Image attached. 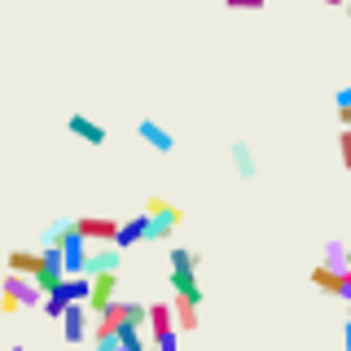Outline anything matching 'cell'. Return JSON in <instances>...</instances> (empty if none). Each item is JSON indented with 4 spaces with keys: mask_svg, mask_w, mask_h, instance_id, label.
<instances>
[{
    "mask_svg": "<svg viewBox=\"0 0 351 351\" xmlns=\"http://www.w3.org/2000/svg\"><path fill=\"white\" fill-rule=\"evenodd\" d=\"M119 263H123V250L119 246H93L84 277H110V272H119Z\"/></svg>",
    "mask_w": 351,
    "mask_h": 351,
    "instance_id": "52a82bcc",
    "label": "cell"
},
{
    "mask_svg": "<svg viewBox=\"0 0 351 351\" xmlns=\"http://www.w3.org/2000/svg\"><path fill=\"white\" fill-rule=\"evenodd\" d=\"M88 316H93V312H88V303H71V307H66V316H62V338H66V343H84V338H93V321H88Z\"/></svg>",
    "mask_w": 351,
    "mask_h": 351,
    "instance_id": "5b68a950",
    "label": "cell"
},
{
    "mask_svg": "<svg viewBox=\"0 0 351 351\" xmlns=\"http://www.w3.org/2000/svg\"><path fill=\"white\" fill-rule=\"evenodd\" d=\"M312 285H316L321 294H334V299H343L347 272H334V268H325V263H316V268H312Z\"/></svg>",
    "mask_w": 351,
    "mask_h": 351,
    "instance_id": "4fadbf2b",
    "label": "cell"
},
{
    "mask_svg": "<svg viewBox=\"0 0 351 351\" xmlns=\"http://www.w3.org/2000/svg\"><path fill=\"white\" fill-rule=\"evenodd\" d=\"M347 18H351V0H347Z\"/></svg>",
    "mask_w": 351,
    "mask_h": 351,
    "instance_id": "4316f807",
    "label": "cell"
},
{
    "mask_svg": "<svg viewBox=\"0 0 351 351\" xmlns=\"http://www.w3.org/2000/svg\"><path fill=\"white\" fill-rule=\"evenodd\" d=\"M224 5H228V0H224Z\"/></svg>",
    "mask_w": 351,
    "mask_h": 351,
    "instance_id": "f546056e",
    "label": "cell"
},
{
    "mask_svg": "<svg viewBox=\"0 0 351 351\" xmlns=\"http://www.w3.org/2000/svg\"><path fill=\"white\" fill-rule=\"evenodd\" d=\"M334 106H338V110H351V84H347V88H338V97H334Z\"/></svg>",
    "mask_w": 351,
    "mask_h": 351,
    "instance_id": "7402d4cb",
    "label": "cell"
},
{
    "mask_svg": "<svg viewBox=\"0 0 351 351\" xmlns=\"http://www.w3.org/2000/svg\"><path fill=\"white\" fill-rule=\"evenodd\" d=\"M171 312H176V329H184V334H193V329L202 325L197 303H189V299H171Z\"/></svg>",
    "mask_w": 351,
    "mask_h": 351,
    "instance_id": "e0dca14e",
    "label": "cell"
},
{
    "mask_svg": "<svg viewBox=\"0 0 351 351\" xmlns=\"http://www.w3.org/2000/svg\"><path fill=\"white\" fill-rule=\"evenodd\" d=\"M119 219H101V215H80V237L88 246H114L119 241Z\"/></svg>",
    "mask_w": 351,
    "mask_h": 351,
    "instance_id": "277c9868",
    "label": "cell"
},
{
    "mask_svg": "<svg viewBox=\"0 0 351 351\" xmlns=\"http://www.w3.org/2000/svg\"><path fill=\"white\" fill-rule=\"evenodd\" d=\"M347 321H351V316H347Z\"/></svg>",
    "mask_w": 351,
    "mask_h": 351,
    "instance_id": "f1b7e54d",
    "label": "cell"
},
{
    "mask_svg": "<svg viewBox=\"0 0 351 351\" xmlns=\"http://www.w3.org/2000/svg\"><path fill=\"white\" fill-rule=\"evenodd\" d=\"M88 294H93V277H66L49 299H58V303L71 307V303H88Z\"/></svg>",
    "mask_w": 351,
    "mask_h": 351,
    "instance_id": "8fae6325",
    "label": "cell"
},
{
    "mask_svg": "<svg viewBox=\"0 0 351 351\" xmlns=\"http://www.w3.org/2000/svg\"><path fill=\"white\" fill-rule=\"evenodd\" d=\"M154 347V338L141 334V325H123L119 329V351H149Z\"/></svg>",
    "mask_w": 351,
    "mask_h": 351,
    "instance_id": "ac0fdd59",
    "label": "cell"
},
{
    "mask_svg": "<svg viewBox=\"0 0 351 351\" xmlns=\"http://www.w3.org/2000/svg\"><path fill=\"white\" fill-rule=\"evenodd\" d=\"M343 351H351V321L343 325Z\"/></svg>",
    "mask_w": 351,
    "mask_h": 351,
    "instance_id": "cb8c5ba5",
    "label": "cell"
},
{
    "mask_svg": "<svg viewBox=\"0 0 351 351\" xmlns=\"http://www.w3.org/2000/svg\"><path fill=\"white\" fill-rule=\"evenodd\" d=\"M114 290H119V272H110V277H93V294H88V312L101 316L110 303H114Z\"/></svg>",
    "mask_w": 351,
    "mask_h": 351,
    "instance_id": "30bf717a",
    "label": "cell"
},
{
    "mask_svg": "<svg viewBox=\"0 0 351 351\" xmlns=\"http://www.w3.org/2000/svg\"><path fill=\"white\" fill-rule=\"evenodd\" d=\"M18 307H44V290L31 277L5 272V285H0V312H18Z\"/></svg>",
    "mask_w": 351,
    "mask_h": 351,
    "instance_id": "7a4b0ae2",
    "label": "cell"
},
{
    "mask_svg": "<svg viewBox=\"0 0 351 351\" xmlns=\"http://www.w3.org/2000/svg\"><path fill=\"white\" fill-rule=\"evenodd\" d=\"M268 0H228V9H263Z\"/></svg>",
    "mask_w": 351,
    "mask_h": 351,
    "instance_id": "603a6c76",
    "label": "cell"
},
{
    "mask_svg": "<svg viewBox=\"0 0 351 351\" xmlns=\"http://www.w3.org/2000/svg\"><path fill=\"white\" fill-rule=\"evenodd\" d=\"M176 329V312L171 303H149V338H162Z\"/></svg>",
    "mask_w": 351,
    "mask_h": 351,
    "instance_id": "5bb4252c",
    "label": "cell"
},
{
    "mask_svg": "<svg viewBox=\"0 0 351 351\" xmlns=\"http://www.w3.org/2000/svg\"><path fill=\"white\" fill-rule=\"evenodd\" d=\"M167 268H171V290L176 299H189L202 307V285H197V255L189 246H171L167 250Z\"/></svg>",
    "mask_w": 351,
    "mask_h": 351,
    "instance_id": "6da1fadb",
    "label": "cell"
},
{
    "mask_svg": "<svg viewBox=\"0 0 351 351\" xmlns=\"http://www.w3.org/2000/svg\"><path fill=\"white\" fill-rule=\"evenodd\" d=\"M154 351H180V347H176V329L162 334V338H154Z\"/></svg>",
    "mask_w": 351,
    "mask_h": 351,
    "instance_id": "44dd1931",
    "label": "cell"
},
{
    "mask_svg": "<svg viewBox=\"0 0 351 351\" xmlns=\"http://www.w3.org/2000/svg\"><path fill=\"white\" fill-rule=\"evenodd\" d=\"M136 136L145 141L154 154H176V136L158 123V119H141V123H136Z\"/></svg>",
    "mask_w": 351,
    "mask_h": 351,
    "instance_id": "8992f818",
    "label": "cell"
},
{
    "mask_svg": "<svg viewBox=\"0 0 351 351\" xmlns=\"http://www.w3.org/2000/svg\"><path fill=\"white\" fill-rule=\"evenodd\" d=\"M71 233H75V219L66 215V219H53L49 228H44V250H62L66 241H71Z\"/></svg>",
    "mask_w": 351,
    "mask_h": 351,
    "instance_id": "2e32d148",
    "label": "cell"
},
{
    "mask_svg": "<svg viewBox=\"0 0 351 351\" xmlns=\"http://www.w3.org/2000/svg\"><path fill=\"white\" fill-rule=\"evenodd\" d=\"M338 158H343V167L351 171V128L338 132Z\"/></svg>",
    "mask_w": 351,
    "mask_h": 351,
    "instance_id": "ffe728a7",
    "label": "cell"
},
{
    "mask_svg": "<svg viewBox=\"0 0 351 351\" xmlns=\"http://www.w3.org/2000/svg\"><path fill=\"white\" fill-rule=\"evenodd\" d=\"M66 132H71L75 141H84V145H106V128L88 114H71L66 119Z\"/></svg>",
    "mask_w": 351,
    "mask_h": 351,
    "instance_id": "ba28073f",
    "label": "cell"
},
{
    "mask_svg": "<svg viewBox=\"0 0 351 351\" xmlns=\"http://www.w3.org/2000/svg\"><path fill=\"white\" fill-rule=\"evenodd\" d=\"M145 215L154 219V224H149V241H167L176 233V224L184 219V211L176 202H167V197H149V202H145Z\"/></svg>",
    "mask_w": 351,
    "mask_h": 351,
    "instance_id": "3957f363",
    "label": "cell"
},
{
    "mask_svg": "<svg viewBox=\"0 0 351 351\" xmlns=\"http://www.w3.org/2000/svg\"><path fill=\"white\" fill-rule=\"evenodd\" d=\"M325 5H347V0H325Z\"/></svg>",
    "mask_w": 351,
    "mask_h": 351,
    "instance_id": "d4e9b609",
    "label": "cell"
},
{
    "mask_svg": "<svg viewBox=\"0 0 351 351\" xmlns=\"http://www.w3.org/2000/svg\"><path fill=\"white\" fill-rule=\"evenodd\" d=\"M149 224L154 219L141 211V215H132V219H123V228H119V241L114 246L119 250H132V246H141V241H149Z\"/></svg>",
    "mask_w": 351,
    "mask_h": 351,
    "instance_id": "9c48e42d",
    "label": "cell"
},
{
    "mask_svg": "<svg viewBox=\"0 0 351 351\" xmlns=\"http://www.w3.org/2000/svg\"><path fill=\"white\" fill-rule=\"evenodd\" d=\"M228 154H233V167H237L241 180H255V176H259V162H255V154H250L246 141H233V149H228Z\"/></svg>",
    "mask_w": 351,
    "mask_h": 351,
    "instance_id": "9a60e30c",
    "label": "cell"
},
{
    "mask_svg": "<svg viewBox=\"0 0 351 351\" xmlns=\"http://www.w3.org/2000/svg\"><path fill=\"white\" fill-rule=\"evenodd\" d=\"M347 272H351V255H347Z\"/></svg>",
    "mask_w": 351,
    "mask_h": 351,
    "instance_id": "83f0119b",
    "label": "cell"
},
{
    "mask_svg": "<svg viewBox=\"0 0 351 351\" xmlns=\"http://www.w3.org/2000/svg\"><path fill=\"white\" fill-rule=\"evenodd\" d=\"M44 268V250H9V272H18V277H31L36 281Z\"/></svg>",
    "mask_w": 351,
    "mask_h": 351,
    "instance_id": "7c38bea8",
    "label": "cell"
},
{
    "mask_svg": "<svg viewBox=\"0 0 351 351\" xmlns=\"http://www.w3.org/2000/svg\"><path fill=\"white\" fill-rule=\"evenodd\" d=\"M347 255H351V246H343V241H325V255H321V263L325 268H334V272H347Z\"/></svg>",
    "mask_w": 351,
    "mask_h": 351,
    "instance_id": "d6986e66",
    "label": "cell"
},
{
    "mask_svg": "<svg viewBox=\"0 0 351 351\" xmlns=\"http://www.w3.org/2000/svg\"><path fill=\"white\" fill-rule=\"evenodd\" d=\"M9 351H27V347H18V343H14V347H9Z\"/></svg>",
    "mask_w": 351,
    "mask_h": 351,
    "instance_id": "484cf974",
    "label": "cell"
}]
</instances>
